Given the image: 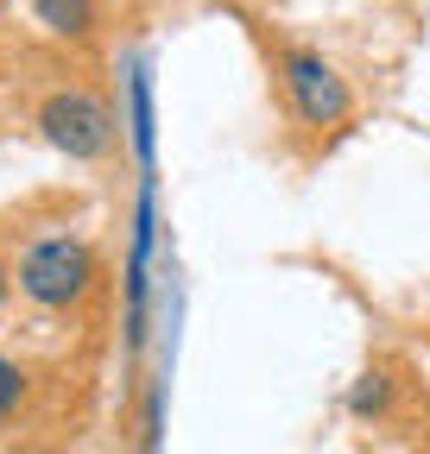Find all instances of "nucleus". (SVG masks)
<instances>
[{
  "instance_id": "1",
  "label": "nucleus",
  "mask_w": 430,
  "mask_h": 454,
  "mask_svg": "<svg viewBox=\"0 0 430 454\" xmlns=\"http://www.w3.org/2000/svg\"><path fill=\"white\" fill-rule=\"evenodd\" d=\"M32 127H38L44 145H58L76 164H108L121 145V121L108 107V95L95 82H83L76 70L32 82Z\"/></svg>"
},
{
  "instance_id": "2",
  "label": "nucleus",
  "mask_w": 430,
  "mask_h": 454,
  "mask_svg": "<svg viewBox=\"0 0 430 454\" xmlns=\"http://www.w3.org/2000/svg\"><path fill=\"white\" fill-rule=\"evenodd\" d=\"M266 64H273L279 101H285V121L310 139H336L354 121V89L348 76L330 64L322 51L298 44V38H266Z\"/></svg>"
},
{
  "instance_id": "3",
  "label": "nucleus",
  "mask_w": 430,
  "mask_h": 454,
  "mask_svg": "<svg viewBox=\"0 0 430 454\" xmlns=\"http://www.w3.org/2000/svg\"><path fill=\"white\" fill-rule=\"evenodd\" d=\"M13 284L26 303L70 316L101 291V253L83 234H38V240H26V253L13 265Z\"/></svg>"
},
{
  "instance_id": "4",
  "label": "nucleus",
  "mask_w": 430,
  "mask_h": 454,
  "mask_svg": "<svg viewBox=\"0 0 430 454\" xmlns=\"http://www.w3.org/2000/svg\"><path fill=\"white\" fill-rule=\"evenodd\" d=\"M38 32L64 51H89L101 38V0H26Z\"/></svg>"
},
{
  "instance_id": "5",
  "label": "nucleus",
  "mask_w": 430,
  "mask_h": 454,
  "mask_svg": "<svg viewBox=\"0 0 430 454\" xmlns=\"http://www.w3.org/2000/svg\"><path fill=\"white\" fill-rule=\"evenodd\" d=\"M393 366H367L361 372V385H354V397H348V404H354V417H380L386 404H393Z\"/></svg>"
},
{
  "instance_id": "6",
  "label": "nucleus",
  "mask_w": 430,
  "mask_h": 454,
  "mask_svg": "<svg viewBox=\"0 0 430 454\" xmlns=\"http://www.w3.org/2000/svg\"><path fill=\"white\" fill-rule=\"evenodd\" d=\"M26 391H32V372H26L20 360H7V354H0V423H7V417L26 404Z\"/></svg>"
},
{
  "instance_id": "7",
  "label": "nucleus",
  "mask_w": 430,
  "mask_h": 454,
  "mask_svg": "<svg viewBox=\"0 0 430 454\" xmlns=\"http://www.w3.org/2000/svg\"><path fill=\"white\" fill-rule=\"evenodd\" d=\"M7 291H13V265L0 259V303H7Z\"/></svg>"
},
{
  "instance_id": "8",
  "label": "nucleus",
  "mask_w": 430,
  "mask_h": 454,
  "mask_svg": "<svg viewBox=\"0 0 430 454\" xmlns=\"http://www.w3.org/2000/svg\"><path fill=\"white\" fill-rule=\"evenodd\" d=\"M0 64H7V38H0Z\"/></svg>"
}]
</instances>
